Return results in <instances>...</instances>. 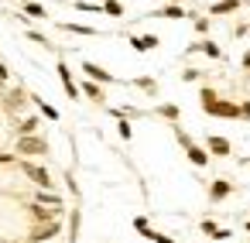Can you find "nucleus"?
Listing matches in <instances>:
<instances>
[{"mask_svg": "<svg viewBox=\"0 0 250 243\" xmlns=\"http://www.w3.org/2000/svg\"><path fill=\"white\" fill-rule=\"evenodd\" d=\"M83 72H86L93 82H106V86H110V82H117V76H110V72H106V69H100L96 62H83Z\"/></svg>", "mask_w": 250, "mask_h": 243, "instance_id": "obj_5", "label": "nucleus"}, {"mask_svg": "<svg viewBox=\"0 0 250 243\" xmlns=\"http://www.w3.org/2000/svg\"><path fill=\"white\" fill-rule=\"evenodd\" d=\"M202 233H206V236H212V240H229V236H233L229 229H219L212 219H202Z\"/></svg>", "mask_w": 250, "mask_h": 243, "instance_id": "obj_12", "label": "nucleus"}, {"mask_svg": "<svg viewBox=\"0 0 250 243\" xmlns=\"http://www.w3.org/2000/svg\"><path fill=\"white\" fill-rule=\"evenodd\" d=\"M14 154H31V158H42L48 154V141L38 137V134H21L18 144H14Z\"/></svg>", "mask_w": 250, "mask_h": 243, "instance_id": "obj_1", "label": "nucleus"}, {"mask_svg": "<svg viewBox=\"0 0 250 243\" xmlns=\"http://www.w3.org/2000/svg\"><path fill=\"white\" fill-rule=\"evenodd\" d=\"M117 130H120V137H124V141H130V137H134V130H130V120H120V123H117Z\"/></svg>", "mask_w": 250, "mask_h": 243, "instance_id": "obj_26", "label": "nucleus"}, {"mask_svg": "<svg viewBox=\"0 0 250 243\" xmlns=\"http://www.w3.org/2000/svg\"><path fill=\"white\" fill-rule=\"evenodd\" d=\"M229 192H233V185H229L226 178H216V182L209 185V199H216V202H219V199H226Z\"/></svg>", "mask_w": 250, "mask_h": 243, "instance_id": "obj_11", "label": "nucleus"}, {"mask_svg": "<svg viewBox=\"0 0 250 243\" xmlns=\"http://www.w3.org/2000/svg\"><path fill=\"white\" fill-rule=\"evenodd\" d=\"M28 100H31V103H35V106H38V113H45V117H48V120H59V110H55V106H52V103H45V100H42V96H28Z\"/></svg>", "mask_w": 250, "mask_h": 243, "instance_id": "obj_15", "label": "nucleus"}, {"mask_svg": "<svg viewBox=\"0 0 250 243\" xmlns=\"http://www.w3.org/2000/svg\"><path fill=\"white\" fill-rule=\"evenodd\" d=\"M21 106H24V89L18 86V89L7 93V110H21Z\"/></svg>", "mask_w": 250, "mask_h": 243, "instance_id": "obj_19", "label": "nucleus"}, {"mask_svg": "<svg viewBox=\"0 0 250 243\" xmlns=\"http://www.w3.org/2000/svg\"><path fill=\"white\" fill-rule=\"evenodd\" d=\"M35 202H42V205H52V209H65V202H62V195H55L52 188H38V195H35Z\"/></svg>", "mask_w": 250, "mask_h": 243, "instance_id": "obj_7", "label": "nucleus"}, {"mask_svg": "<svg viewBox=\"0 0 250 243\" xmlns=\"http://www.w3.org/2000/svg\"><path fill=\"white\" fill-rule=\"evenodd\" d=\"M182 79H185V82H195V79H199V69H185Z\"/></svg>", "mask_w": 250, "mask_h": 243, "instance_id": "obj_31", "label": "nucleus"}, {"mask_svg": "<svg viewBox=\"0 0 250 243\" xmlns=\"http://www.w3.org/2000/svg\"><path fill=\"white\" fill-rule=\"evenodd\" d=\"M7 79H11V72H7V65H4V62H0V82H7Z\"/></svg>", "mask_w": 250, "mask_h": 243, "instance_id": "obj_33", "label": "nucleus"}, {"mask_svg": "<svg viewBox=\"0 0 250 243\" xmlns=\"http://www.w3.org/2000/svg\"><path fill=\"white\" fill-rule=\"evenodd\" d=\"M195 48H199V52H206L209 59H223V48H219V45H212V41H199V45H192V52H195Z\"/></svg>", "mask_w": 250, "mask_h": 243, "instance_id": "obj_18", "label": "nucleus"}, {"mask_svg": "<svg viewBox=\"0 0 250 243\" xmlns=\"http://www.w3.org/2000/svg\"><path fill=\"white\" fill-rule=\"evenodd\" d=\"M147 240H154V243H175L171 236H165V233H154V229H151V236H147Z\"/></svg>", "mask_w": 250, "mask_h": 243, "instance_id": "obj_30", "label": "nucleus"}, {"mask_svg": "<svg viewBox=\"0 0 250 243\" xmlns=\"http://www.w3.org/2000/svg\"><path fill=\"white\" fill-rule=\"evenodd\" d=\"M240 110H243V117H250V103H243V106H240Z\"/></svg>", "mask_w": 250, "mask_h": 243, "instance_id": "obj_35", "label": "nucleus"}, {"mask_svg": "<svg viewBox=\"0 0 250 243\" xmlns=\"http://www.w3.org/2000/svg\"><path fill=\"white\" fill-rule=\"evenodd\" d=\"M236 7H240V0H219V4H212V7H209V14H216V18H219V14H233Z\"/></svg>", "mask_w": 250, "mask_h": 243, "instance_id": "obj_16", "label": "nucleus"}, {"mask_svg": "<svg viewBox=\"0 0 250 243\" xmlns=\"http://www.w3.org/2000/svg\"><path fill=\"white\" fill-rule=\"evenodd\" d=\"M185 154H188V161H192L195 168H206V164H209V154H206L202 147H195V144H192V147H185Z\"/></svg>", "mask_w": 250, "mask_h": 243, "instance_id": "obj_14", "label": "nucleus"}, {"mask_svg": "<svg viewBox=\"0 0 250 243\" xmlns=\"http://www.w3.org/2000/svg\"><path fill=\"white\" fill-rule=\"evenodd\" d=\"M83 93H86L89 100H96V103H103V89H100L96 82H86V86H83Z\"/></svg>", "mask_w": 250, "mask_h": 243, "instance_id": "obj_21", "label": "nucleus"}, {"mask_svg": "<svg viewBox=\"0 0 250 243\" xmlns=\"http://www.w3.org/2000/svg\"><path fill=\"white\" fill-rule=\"evenodd\" d=\"M59 233H62V223H59V219H52V223H45V226H35L28 240H31V243H48V240H55Z\"/></svg>", "mask_w": 250, "mask_h": 243, "instance_id": "obj_4", "label": "nucleus"}, {"mask_svg": "<svg viewBox=\"0 0 250 243\" xmlns=\"http://www.w3.org/2000/svg\"><path fill=\"white\" fill-rule=\"evenodd\" d=\"M21 171L38 185V188H52L55 182H52V175H48V168H42V164H31V161H21Z\"/></svg>", "mask_w": 250, "mask_h": 243, "instance_id": "obj_3", "label": "nucleus"}, {"mask_svg": "<svg viewBox=\"0 0 250 243\" xmlns=\"http://www.w3.org/2000/svg\"><path fill=\"white\" fill-rule=\"evenodd\" d=\"M243 65H247V69H250V52H247V59H243Z\"/></svg>", "mask_w": 250, "mask_h": 243, "instance_id": "obj_36", "label": "nucleus"}, {"mask_svg": "<svg viewBox=\"0 0 250 243\" xmlns=\"http://www.w3.org/2000/svg\"><path fill=\"white\" fill-rule=\"evenodd\" d=\"M202 110L206 113H212V117H229V120H236V117H243V110L236 106V103H226V100H212V103H202Z\"/></svg>", "mask_w": 250, "mask_h": 243, "instance_id": "obj_2", "label": "nucleus"}, {"mask_svg": "<svg viewBox=\"0 0 250 243\" xmlns=\"http://www.w3.org/2000/svg\"><path fill=\"white\" fill-rule=\"evenodd\" d=\"M96 4H103V0H96Z\"/></svg>", "mask_w": 250, "mask_h": 243, "instance_id": "obj_38", "label": "nucleus"}, {"mask_svg": "<svg viewBox=\"0 0 250 243\" xmlns=\"http://www.w3.org/2000/svg\"><path fill=\"white\" fill-rule=\"evenodd\" d=\"M59 79H62V86H65V93H69V100H79V86L72 82V72H69V65L65 62H59Z\"/></svg>", "mask_w": 250, "mask_h": 243, "instance_id": "obj_6", "label": "nucleus"}, {"mask_svg": "<svg viewBox=\"0 0 250 243\" xmlns=\"http://www.w3.org/2000/svg\"><path fill=\"white\" fill-rule=\"evenodd\" d=\"M28 209H31V216H35V223H52V219H59V216H62L59 209H52V205L45 209L42 202H35V205H28Z\"/></svg>", "mask_w": 250, "mask_h": 243, "instance_id": "obj_8", "label": "nucleus"}, {"mask_svg": "<svg viewBox=\"0 0 250 243\" xmlns=\"http://www.w3.org/2000/svg\"><path fill=\"white\" fill-rule=\"evenodd\" d=\"M134 86H141V89H154V79L144 76V79H134Z\"/></svg>", "mask_w": 250, "mask_h": 243, "instance_id": "obj_32", "label": "nucleus"}, {"mask_svg": "<svg viewBox=\"0 0 250 243\" xmlns=\"http://www.w3.org/2000/svg\"><path fill=\"white\" fill-rule=\"evenodd\" d=\"M21 4H35V0H21Z\"/></svg>", "mask_w": 250, "mask_h": 243, "instance_id": "obj_37", "label": "nucleus"}, {"mask_svg": "<svg viewBox=\"0 0 250 243\" xmlns=\"http://www.w3.org/2000/svg\"><path fill=\"white\" fill-rule=\"evenodd\" d=\"M69 229H72L69 243H76V240H79V212H72V223H69Z\"/></svg>", "mask_w": 250, "mask_h": 243, "instance_id": "obj_27", "label": "nucleus"}, {"mask_svg": "<svg viewBox=\"0 0 250 243\" xmlns=\"http://www.w3.org/2000/svg\"><path fill=\"white\" fill-rule=\"evenodd\" d=\"M14 161V154H0V164H11Z\"/></svg>", "mask_w": 250, "mask_h": 243, "instance_id": "obj_34", "label": "nucleus"}, {"mask_svg": "<svg viewBox=\"0 0 250 243\" xmlns=\"http://www.w3.org/2000/svg\"><path fill=\"white\" fill-rule=\"evenodd\" d=\"M151 18H171V21H178V18H185V11H182L178 4H168V7H161V11H154Z\"/></svg>", "mask_w": 250, "mask_h": 243, "instance_id": "obj_17", "label": "nucleus"}, {"mask_svg": "<svg viewBox=\"0 0 250 243\" xmlns=\"http://www.w3.org/2000/svg\"><path fill=\"white\" fill-rule=\"evenodd\" d=\"M28 38H31L35 45H42V48H52V41H48V38H45L42 31H28Z\"/></svg>", "mask_w": 250, "mask_h": 243, "instance_id": "obj_24", "label": "nucleus"}, {"mask_svg": "<svg viewBox=\"0 0 250 243\" xmlns=\"http://www.w3.org/2000/svg\"><path fill=\"white\" fill-rule=\"evenodd\" d=\"M62 31H72V35H86V38H96L100 31L89 28V24H72V21H62Z\"/></svg>", "mask_w": 250, "mask_h": 243, "instance_id": "obj_13", "label": "nucleus"}, {"mask_svg": "<svg viewBox=\"0 0 250 243\" xmlns=\"http://www.w3.org/2000/svg\"><path fill=\"white\" fill-rule=\"evenodd\" d=\"M103 11H106V14H113V18H120V14H124L120 0H103Z\"/></svg>", "mask_w": 250, "mask_h": 243, "instance_id": "obj_23", "label": "nucleus"}, {"mask_svg": "<svg viewBox=\"0 0 250 243\" xmlns=\"http://www.w3.org/2000/svg\"><path fill=\"white\" fill-rule=\"evenodd\" d=\"M158 45H161V41H158L154 35H144V38L134 35V38H130V48H134V52H151V48H158Z\"/></svg>", "mask_w": 250, "mask_h": 243, "instance_id": "obj_10", "label": "nucleus"}, {"mask_svg": "<svg viewBox=\"0 0 250 243\" xmlns=\"http://www.w3.org/2000/svg\"><path fill=\"white\" fill-rule=\"evenodd\" d=\"M24 14H28V18H48V14H45V7L38 4V0H35V4H24Z\"/></svg>", "mask_w": 250, "mask_h": 243, "instance_id": "obj_22", "label": "nucleus"}, {"mask_svg": "<svg viewBox=\"0 0 250 243\" xmlns=\"http://www.w3.org/2000/svg\"><path fill=\"white\" fill-rule=\"evenodd\" d=\"M158 113H161V117H168V120H178V106H171V103L158 106Z\"/></svg>", "mask_w": 250, "mask_h": 243, "instance_id": "obj_25", "label": "nucleus"}, {"mask_svg": "<svg viewBox=\"0 0 250 243\" xmlns=\"http://www.w3.org/2000/svg\"><path fill=\"white\" fill-rule=\"evenodd\" d=\"M134 226H137L144 236H151V226H147V219H144V216H137V219H134Z\"/></svg>", "mask_w": 250, "mask_h": 243, "instance_id": "obj_29", "label": "nucleus"}, {"mask_svg": "<svg viewBox=\"0 0 250 243\" xmlns=\"http://www.w3.org/2000/svg\"><path fill=\"white\" fill-rule=\"evenodd\" d=\"M247 229H250V223H247Z\"/></svg>", "mask_w": 250, "mask_h": 243, "instance_id": "obj_39", "label": "nucleus"}, {"mask_svg": "<svg viewBox=\"0 0 250 243\" xmlns=\"http://www.w3.org/2000/svg\"><path fill=\"white\" fill-rule=\"evenodd\" d=\"M206 147H209V154H216V158H226V154H229V141H226V137H216V134L206 141Z\"/></svg>", "mask_w": 250, "mask_h": 243, "instance_id": "obj_9", "label": "nucleus"}, {"mask_svg": "<svg viewBox=\"0 0 250 243\" xmlns=\"http://www.w3.org/2000/svg\"><path fill=\"white\" fill-rule=\"evenodd\" d=\"M38 127H42V123H38V117H24V120H21V127H18V137H21V134H38Z\"/></svg>", "mask_w": 250, "mask_h": 243, "instance_id": "obj_20", "label": "nucleus"}, {"mask_svg": "<svg viewBox=\"0 0 250 243\" xmlns=\"http://www.w3.org/2000/svg\"><path fill=\"white\" fill-rule=\"evenodd\" d=\"M175 137H178V144H182V147H192V137H188L182 127H175Z\"/></svg>", "mask_w": 250, "mask_h": 243, "instance_id": "obj_28", "label": "nucleus"}]
</instances>
